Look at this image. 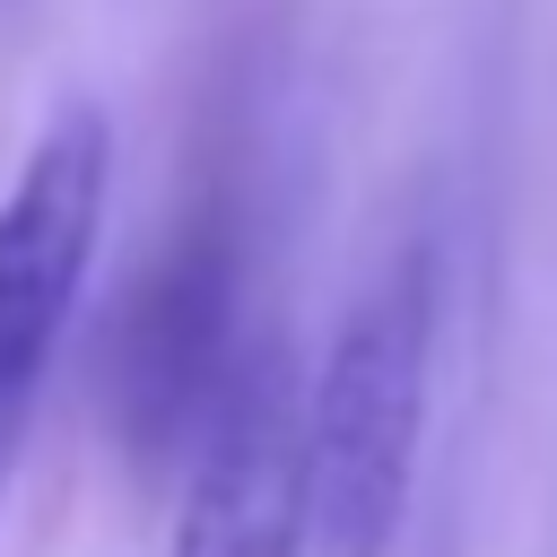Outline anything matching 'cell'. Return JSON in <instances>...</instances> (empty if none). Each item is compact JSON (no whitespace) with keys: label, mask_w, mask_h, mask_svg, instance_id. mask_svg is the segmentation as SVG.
<instances>
[{"label":"cell","mask_w":557,"mask_h":557,"mask_svg":"<svg viewBox=\"0 0 557 557\" xmlns=\"http://www.w3.org/2000/svg\"><path fill=\"white\" fill-rule=\"evenodd\" d=\"M218 331H226V270L218 252H191L174 270H157V287L131 305V339H122V400L131 426L148 418L157 435L174 426H209L226 374H218Z\"/></svg>","instance_id":"4"},{"label":"cell","mask_w":557,"mask_h":557,"mask_svg":"<svg viewBox=\"0 0 557 557\" xmlns=\"http://www.w3.org/2000/svg\"><path fill=\"white\" fill-rule=\"evenodd\" d=\"M305 392L287 348H252L235 357L209 426H200V461L174 513V548L165 557H305Z\"/></svg>","instance_id":"3"},{"label":"cell","mask_w":557,"mask_h":557,"mask_svg":"<svg viewBox=\"0 0 557 557\" xmlns=\"http://www.w3.org/2000/svg\"><path fill=\"white\" fill-rule=\"evenodd\" d=\"M104 191H113L104 113L87 104L52 113L17 183L0 191V383H26V392L44 383L104 244Z\"/></svg>","instance_id":"2"},{"label":"cell","mask_w":557,"mask_h":557,"mask_svg":"<svg viewBox=\"0 0 557 557\" xmlns=\"http://www.w3.org/2000/svg\"><path fill=\"white\" fill-rule=\"evenodd\" d=\"M26 409H35V392H26V383H0V496H9V470H17V435H26Z\"/></svg>","instance_id":"5"},{"label":"cell","mask_w":557,"mask_h":557,"mask_svg":"<svg viewBox=\"0 0 557 557\" xmlns=\"http://www.w3.org/2000/svg\"><path fill=\"white\" fill-rule=\"evenodd\" d=\"M435 287L426 252H400L331 331L305 392V531L313 557H392L426 426Z\"/></svg>","instance_id":"1"}]
</instances>
